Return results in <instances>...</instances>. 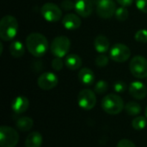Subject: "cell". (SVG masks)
Wrapping results in <instances>:
<instances>
[{
  "label": "cell",
  "mask_w": 147,
  "mask_h": 147,
  "mask_svg": "<svg viewBox=\"0 0 147 147\" xmlns=\"http://www.w3.org/2000/svg\"><path fill=\"white\" fill-rule=\"evenodd\" d=\"M26 47L28 52L35 56H43L48 49V41L40 33H31L26 38Z\"/></svg>",
  "instance_id": "cell-1"
},
{
  "label": "cell",
  "mask_w": 147,
  "mask_h": 147,
  "mask_svg": "<svg viewBox=\"0 0 147 147\" xmlns=\"http://www.w3.org/2000/svg\"><path fill=\"white\" fill-rule=\"evenodd\" d=\"M18 22L16 17L10 15L4 16L0 22V38L3 41H11L16 36Z\"/></svg>",
  "instance_id": "cell-2"
},
{
  "label": "cell",
  "mask_w": 147,
  "mask_h": 147,
  "mask_svg": "<svg viewBox=\"0 0 147 147\" xmlns=\"http://www.w3.org/2000/svg\"><path fill=\"white\" fill-rule=\"evenodd\" d=\"M102 107L105 113L110 115H116L122 112L124 108V101L119 95L109 94L102 99Z\"/></svg>",
  "instance_id": "cell-3"
},
{
  "label": "cell",
  "mask_w": 147,
  "mask_h": 147,
  "mask_svg": "<svg viewBox=\"0 0 147 147\" xmlns=\"http://www.w3.org/2000/svg\"><path fill=\"white\" fill-rule=\"evenodd\" d=\"M70 47V39L65 36H59L53 40L50 46V50L55 57L62 58L68 54Z\"/></svg>",
  "instance_id": "cell-4"
},
{
  "label": "cell",
  "mask_w": 147,
  "mask_h": 147,
  "mask_svg": "<svg viewBox=\"0 0 147 147\" xmlns=\"http://www.w3.org/2000/svg\"><path fill=\"white\" fill-rule=\"evenodd\" d=\"M19 141V134L16 129L2 126L0 127V146L16 147Z\"/></svg>",
  "instance_id": "cell-5"
},
{
  "label": "cell",
  "mask_w": 147,
  "mask_h": 147,
  "mask_svg": "<svg viewBox=\"0 0 147 147\" xmlns=\"http://www.w3.org/2000/svg\"><path fill=\"white\" fill-rule=\"evenodd\" d=\"M129 68L131 74L138 79L147 77V60L142 55L133 57L129 64Z\"/></svg>",
  "instance_id": "cell-6"
},
{
  "label": "cell",
  "mask_w": 147,
  "mask_h": 147,
  "mask_svg": "<svg viewBox=\"0 0 147 147\" xmlns=\"http://www.w3.org/2000/svg\"><path fill=\"white\" fill-rule=\"evenodd\" d=\"M43 18L50 23H55L61 19L62 10L57 4L53 3H45L40 10Z\"/></svg>",
  "instance_id": "cell-7"
},
{
  "label": "cell",
  "mask_w": 147,
  "mask_h": 147,
  "mask_svg": "<svg viewBox=\"0 0 147 147\" xmlns=\"http://www.w3.org/2000/svg\"><path fill=\"white\" fill-rule=\"evenodd\" d=\"M110 58L116 62H124L131 56L130 49L123 43H116L113 45L109 51Z\"/></svg>",
  "instance_id": "cell-8"
},
{
  "label": "cell",
  "mask_w": 147,
  "mask_h": 147,
  "mask_svg": "<svg viewBox=\"0 0 147 147\" xmlns=\"http://www.w3.org/2000/svg\"><path fill=\"white\" fill-rule=\"evenodd\" d=\"M78 106L84 110H91L96 104V97L95 93L90 89H84L78 95Z\"/></svg>",
  "instance_id": "cell-9"
},
{
  "label": "cell",
  "mask_w": 147,
  "mask_h": 147,
  "mask_svg": "<svg viewBox=\"0 0 147 147\" xmlns=\"http://www.w3.org/2000/svg\"><path fill=\"white\" fill-rule=\"evenodd\" d=\"M116 4L114 0H98L96 2V12L104 19H109L115 14Z\"/></svg>",
  "instance_id": "cell-10"
},
{
  "label": "cell",
  "mask_w": 147,
  "mask_h": 147,
  "mask_svg": "<svg viewBox=\"0 0 147 147\" xmlns=\"http://www.w3.org/2000/svg\"><path fill=\"white\" fill-rule=\"evenodd\" d=\"M58 82L59 80L57 75L52 72H46L41 74L37 80L39 88L46 91L54 88L58 85Z\"/></svg>",
  "instance_id": "cell-11"
},
{
  "label": "cell",
  "mask_w": 147,
  "mask_h": 147,
  "mask_svg": "<svg viewBox=\"0 0 147 147\" xmlns=\"http://www.w3.org/2000/svg\"><path fill=\"white\" fill-rule=\"evenodd\" d=\"M74 9L78 15L88 17L93 11V3L91 0H75Z\"/></svg>",
  "instance_id": "cell-12"
},
{
  "label": "cell",
  "mask_w": 147,
  "mask_h": 147,
  "mask_svg": "<svg viewBox=\"0 0 147 147\" xmlns=\"http://www.w3.org/2000/svg\"><path fill=\"white\" fill-rule=\"evenodd\" d=\"M129 94L136 100H143L146 97V86L140 81H134L129 86Z\"/></svg>",
  "instance_id": "cell-13"
},
{
  "label": "cell",
  "mask_w": 147,
  "mask_h": 147,
  "mask_svg": "<svg viewBox=\"0 0 147 147\" xmlns=\"http://www.w3.org/2000/svg\"><path fill=\"white\" fill-rule=\"evenodd\" d=\"M62 24L68 30H75L81 26V19L78 15L69 13L62 18Z\"/></svg>",
  "instance_id": "cell-14"
},
{
  "label": "cell",
  "mask_w": 147,
  "mask_h": 147,
  "mask_svg": "<svg viewBox=\"0 0 147 147\" xmlns=\"http://www.w3.org/2000/svg\"><path fill=\"white\" fill-rule=\"evenodd\" d=\"M29 107V101L28 99L25 96H17L16 97L12 103H11V108L14 113L20 114L25 113Z\"/></svg>",
  "instance_id": "cell-15"
},
{
  "label": "cell",
  "mask_w": 147,
  "mask_h": 147,
  "mask_svg": "<svg viewBox=\"0 0 147 147\" xmlns=\"http://www.w3.org/2000/svg\"><path fill=\"white\" fill-rule=\"evenodd\" d=\"M78 80L85 86L92 85L95 81V74L90 68H83L78 73Z\"/></svg>",
  "instance_id": "cell-16"
},
{
  "label": "cell",
  "mask_w": 147,
  "mask_h": 147,
  "mask_svg": "<svg viewBox=\"0 0 147 147\" xmlns=\"http://www.w3.org/2000/svg\"><path fill=\"white\" fill-rule=\"evenodd\" d=\"M94 47H95V49L98 53L103 54V53H106L109 49L110 43H109V39L105 36L100 35L95 39Z\"/></svg>",
  "instance_id": "cell-17"
},
{
  "label": "cell",
  "mask_w": 147,
  "mask_h": 147,
  "mask_svg": "<svg viewBox=\"0 0 147 147\" xmlns=\"http://www.w3.org/2000/svg\"><path fill=\"white\" fill-rule=\"evenodd\" d=\"M42 141V135L38 132H33L26 138L25 147H41Z\"/></svg>",
  "instance_id": "cell-18"
},
{
  "label": "cell",
  "mask_w": 147,
  "mask_h": 147,
  "mask_svg": "<svg viewBox=\"0 0 147 147\" xmlns=\"http://www.w3.org/2000/svg\"><path fill=\"white\" fill-rule=\"evenodd\" d=\"M65 64L70 70H77L82 66V59L78 55L71 54L66 56Z\"/></svg>",
  "instance_id": "cell-19"
},
{
  "label": "cell",
  "mask_w": 147,
  "mask_h": 147,
  "mask_svg": "<svg viewBox=\"0 0 147 147\" xmlns=\"http://www.w3.org/2000/svg\"><path fill=\"white\" fill-rule=\"evenodd\" d=\"M10 55L15 58L22 57L25 54V47L20 41L12 42L9 48Z\"/></svg>",
  "instance_id": "cell-20"
},
{
  "label": "cell",
  "mask_w": 147,
  "mask_h": 147,
  "mask_svg": "<svg viewBox=\"0 0 147 147\" xmlns=\"http://www.w3.org/2000/svg\"><path fill=\"white\" fill-rule=\"evenodd\" d=\"M33 126H34V120L27 116L21 117L16 121V127L21 132H28L32 129Z\"/></svg>",
  "instance_id": "cell-21"
},
{
  "label": "cell",
  "mask_w": 147,
  "mask_h": 147,
  "mask_svg": "<svg viewBox=\"0 0 147 147\" xmlns=\"http://www.w3.org/2000/svg\"><path fill=\"white\" fill-rule=\"evenodd\" d=\"M127 113L130 116H137L141 113V107L135 101H130L125 106Z\"/></svg>",
  "instance_id": "cell-22"
},
{
  "label": "cell",
  "mask_w": 147,
  "mask_h": 147,
  "mask_svg": "<svg viewBox=\"0 0 147 147\" xmlns=\"http://www.w3.org/2000/svg\"><path fill=\"white\" fill-rule=\"evenodd\" d=\"M147 125L146 117L144 116H137L132 121V126L134 130L141 131L146 128Z\"/></svg>",
  "instance_id": "cell-23"
},
{
  "label": "cell",
  "mask_w": 147,
  "mask_h": 147,
  "mask_svg": "<svg viewBox=\"0 0 147 147\" xmlns=\"http://www.w3.org/2000/svg\"><path fill=\"white\" fill-rule=\"evenodd\" d=\"M128 15H129V12H128L127 9L125 8L124 6H121V7L117 8L115 10V18L120 22L126 21L128 17Z\"/></svg>",
  "instance_id": "cell-24"
},
{
  "label": "cell",
  "mask_w": 147,
  "mask_h": 147,
  "mask_svg": "<svg viewBox=\"0 0 147 147\" xmlns=\"http://www.w3.org/2000/svg\"><path fill=\"white\" fill-rule=\"evenodd\" d=\"M109 89V84L107 81H98L96 85H95V88H94V90L96 94H105Z\"/></svg>",
  "instance_id": "cell-25"
},
{
  "label": "cell",
  "mask_w": 147,
  "mask_h": 147,
  "mask_svg": "<svg viewBox=\"0 0 147 147\" xmlns=\"http://www.w3.org/2000/svg\"><path fill=\"white\" fill-rule=\"evenodd\" d=\"M134 38L137 42L141 43H146L147 42V29H140L135 33Z\"/></svg>",
  "instance_id": "cell-26"
},
{
  "label": "cell",
  "mask_w": 147,
  "mask_h": 147,
  "mask_svg": "<svg viewBox=\"0 0 147 147\" xmlns=\"http://www.w3.org/2000/svg\"><path fill=\"white\" fill-rule=\"evenodd\" d=\"M108 63H109V57L105 55H100L96 58V64L100 68L107 66Z\"/></svg>",
  "instance_id": "cell-27"
},
{
  "label": "cell",
  "mask_w": 147,
  "mask_h": 147,
  "mask_svg": "<svg viewBox=\"0 0 147 147\" xmlns=\"http://www.w3.org/2000/svg\"><path fill=\"white\" fill-rule=\"evenodd\" d=\"M52 67L56 71H60L63 68V62L60 57H55L52 62Z\"/></svg>",
  "instance_id": "cell-28"
},
{
  "label": "cell",
  "mask_w": 147,
  "mask_h": 147,
  "mask_svg": "<svg viewBox=\"0 0 147 147\" xmlns=\"http://www.w3.org/2000/svg\"><path fill=\"white\" fill-rule=\"evenodd\" d=\"M126 89H127V86H126V83L123 81H116L114 84V90L116 93H119V94L123 93L125 92Z\"/></svg>",
  "instance_id": "cell-29"
},
{
  "label": "cell",
  "mask_w": 147,
  "mask_h": 147,
  "mask_svg": "<svg viewBox=\"0 0 147 147\" xmlns=\"http://www.w3.org/2000/svg\"><path fill=\"white\" fill-rule=\"evenodd\" d=\"M137 8L143 13H147V0H135Z\"/></svg>",
  "instance_id": "cell-30"
},
{
  "label": "cell",
  "mask_w": 147,
  "mask_h": 147,
  "mask_svg": "<svg viewBox=\"0 0 147 147\" xmlns=\"http://www.w3.org/2000/svg\"><path fill=\"white\" fill-rule=\"evenodd\" d=\"M75 2H72L71 0H64L61 3V8L65 10H71L74 9Z\"/></svg>",
  "instance_id": "cell-31"
},
{
  "label": "cell",
  "mask_w": 147,
  "mask_h": 147,
  "mask_svg": "<svg viewBox=\"0 0 147 147\" xmlns=\"http://www.w3.org/2000/svg\"><path fill=\"white\" fill-rule=\"evenodd\" d=\"M116 147H136V146L134 145L133 141L127 139H123L117 143Z\"/></svg>",
  "instance_id": "cell-32"
},
{
  "label": "cell",
  "mask_w": 147,
  "mask_h": 147,
  "mask_svg": "<svg viewBox=\"0 0 147 147\" xmlns=\"http://www.w3.org/2000/svg\"><path fill=\"white\" fill-rule=\"evenodd\" d=\"M116 1H117V3H118L119 4H121V6L127 7V6L131 5L134 0H116Z\"/></svg>",
  "instance_id": "cell-33"
},
{
  "label": "cell",
  "mask_w": 147,
  "mask_h": 147,
  "mask_svg": "<svg viewBox=\"0 0 147 147\" xmlns=\"http://www.w3.org/2000/svg\"><path fill=\"white\" fill-rule=\"evenodd\" d=\"M2 52H3V43L1 42L0 43V55H2Z\"/></svg>",
  "instance_id": "cell-34"
},
{
  "label": "cell",
  "mask_w": 147,
  "mask_h": 147,
  "mask_svg": "<svg viewBox=\"0 0 147 147\" xmlns=\"http://www.w3.org/2000/svg\"><path fill=\"white\" fill-rule=\"evenodd\" d=\"M146 119H147V107H146Z\"/></svg>",
  "instance_id": "cell-35"
},
{
  "label": "cell",
  "mask_w": 147,
  "mask_h": 147,
  "mask_svg": "<svg viewBox=\"0 0 147 147\" xmlns=\"http://www.w3.org/2000/svg\"><path fill=\"white\" fill-rule=\"evenodd\" d=\"M146 80H147V77H146Z\"/></svg>",
  "instance_id": "cell-36"
}]
</instances>
